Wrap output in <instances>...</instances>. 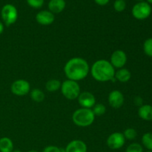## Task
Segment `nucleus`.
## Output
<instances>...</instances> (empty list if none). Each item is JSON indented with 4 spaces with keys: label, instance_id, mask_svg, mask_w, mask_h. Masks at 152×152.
I'll return each instance as SVG.
<instances>
[{
    "label": "nucleus",
    "instance_id": "1",
    "mask_svg": "<svg viewBox=\"0 0 152 152\" xmlns=\"http://www.w3.org/2000/svg\"><path fill=\"white\" fill-rule=\"evenodd\" d=\"M64 72L68 80L78 82L83 80L90 72V67L85 59L74 57L68 60L64 67Z\"/></svg>",
    "mask_w": 152,
    "mask_h": 152
},
{
    "label": "nucleus",
    "instance_id": "2",
    "mask_svg": "<svg viewBox=\"0 0 152 152\" xmlns=\"http://www.w3.org/2000/svg\"><path fill=\"white\" fill-rule=\"evenodd\" d=\"M91 74L95 80L99 82H108L112 80L115 75V68L111 62L105 59L96 61L90 70Z\"/></svg>",
    "mask_w": 152,
    "mask_h": 152
},
{
    "label": "nucleus",
    "instance_id": "3",
    "mask_svg": "<svg viewBox=\"0 0 152 152\" xmlns=\"http://www.w3.org/2000/svg\"><path fill=\"white\" fill-rule=\"evenodd\" d=\"M94 120L95 116L90 108H79L74 111L72 115L74 123L80 127H88L91 126Z\"/></svg>",
    "mask_w": 152,
    "mask_h": 152
},
{
    "label": "nucleus",
    "instance_id": "4",
    "mask_svg": "<svg viewBox=\"0 0 152 152\" xmlns=\"http://www.w3.org/2000/svg\"><path fill=\"white\" fill-rule=\"evenodd\" d=\"M60 89L62 95L69 100H74L78 98L79 95L81 93L79 83L71 80L64 81L61 85Z\"/></svg>",
    "mask_w": 152,
    "mask_h": 152
},
{
    "label": "nucleus",
    "instance_id": "5",
    "mask_svg": "<svg viewBox=\"0 0 152 152\" xmlns=\"http://www.w3.org/2000/svg\"><path fill=\"white\" fill-rule=\"evenodd\" d=\"M1 16L3 22L7 26L13 25L16 22L18 18V11L16 7L11 4H6L1 10Z\"/></svg>",
    "mask_w": 152,
    "mask_h": 152
},
{
    "label": "nucleus",
    "instance_id": "6",
    "mask_svg": "<svg viewBox=\"0 0 152 152\" xmlns=\"http://www.w3.org/2000/svg\"><path fill=\"white\" fill-rule=\"evenodd\" d=\"M132 15L138 20H143L149 17L151 13V7L150 4L145 1H140L132 7Z\"/></svg>",
    "mask_w": 152,
    "mask_h": 152
},
{
    "label": "nucleus",
    "instance_id": "7",
    "mask_svg": "<svg viewBox=\"0 0 152 152\" xmlns=\"http://www.w3.org/2000/svg\"><path fill=\"white\" fill-rule=\"evenodd\" d=\"M31 90L30 83L25 80H17L12 83L10 91L16 96H22L28 94Z\"/></svg>",
    "mask_w": 152,
    "mask_h": 152
},
{
    "label": "nucleus",
    "instance_id": "8",
    "mask_svg": "<svg viewBox=\"0 0 152 152\" xmlns=\"http://www.w3.org/2000/svg\"><path fill=\"white\" fill-rule=\"evenodd\" d=\"M126 142V139L123 133L114 132L108 136L107 139V145L112 150H117L121 148Z\"/></svg>",
    "mask_w": 152,
    "mask_h": 152
},
{
    "label": "nucleus",
    "instance_id": "9",
    "mask_svg": "<svg viewBox=\"0 0 152 152\" xmlns=\"http://www.w3.org/2000/svg\"><path fill=\"white\" fill-rule=\"evenodd\" d=\"M110 62L114 68H123L127 62V55L122 50H115L111 54Z\"/></svg>",
    "mask_w": 152,
    "mask_h": 152
},
{
    "label": "nucleus",
    "instance_id": "10",
    "mask_svg": "<svg viewBox=\"0 0 152 152\" xmlns=\"http://www.w3.org/2000/svg\"><path fill=\"white\" fill-rule=\"evenodd\" d=\"M79 104L82 106V108H93L96 104V99L94 94L91 92L84 91L81 92L78 96Z\"/></svg>",
    "mask_w": 152,
    "mask_h": 152
},
{
    "label": "nucleus",
    "instance_id": "11",
    "mask_svg": "<svg viewBox=\"0 0 152 152\" xmlns=\"http://www.w3.org/2000/svg\"><path fill=\"white\" fill-rule=\"evenodd\" d=\"M108 103L114 108H121L124 103V96L123 93L118 90L110 92L108 95Z\"/></svg>",
    "mask_w": 152,
    "mask_h": 152
},
{
    "label": "nucleus",
    "instance_id": "12",
    "mask_svg": "<svg viewBox=\"0 0 152 152\" xmlns=\"http://www.w3.org/2000/svg\"><path fill=\"white\" fill-rule=\"evenodd\" d=\"M55 16L50 10H41L36 16V20L42 25H50L54 22Z\"/></svg>",
    "mask_w": 152,
    "mask_h": 152
},
{
    "label": "nucleus",
    "instance_id": "13",
    "mask_svg": "<svg viewBox=\"0 0 152 152\" xmlns=\"http://www.w3.org/2000/svg\"><path fill=\"white\" fill-rule=\"evenodd\" d=\"M65 152H87V145L80 140L71 141L65 148Z\"/></svg>",
    "mask_w": 152,
    "mask_h": 152
},
{
    "label": "nucleus",
    "instance_id": "14",
    "mask_svg": "<svg viewBox=\"0 0 152 152\" xmlns=\"http://www.w3.org/2000/svg\"><path fill=\"white\" fill-rule=\"evenodd\" d=\"M65 5V0H50L48 2L49 10L53 13H59L63 11Z\"/></svg>",
    "mask_w": 152,
    "mask_h": 152
},
{
    "label": "nucleus",
    "instance_id": "15",
    "mask_svg": "<svg viewBox=\"0 0 152 152\" xmlns=\"http://www.w3.org/2000/svg\"><path fill=\"white\" fill-rule=\"evenodd\" d=\"M138 115L142 120L145 121H151L152 120V105H142L139 107L138 109Z\"/></svg>",
    "mask_w": 152,
    "mask_h": 152
},
{
    "label": "nucleus",
    "instance_id": "16",
    "mask_svg": "<svg viewBox=\"0 0 152 152\" xmlns=\"http://www.w3.org/2000/svg\"><path fill=\"white\" fill-rule=\"evenodd\" d=\"M132 77V74L127 68H120L117 72H115L114 78L120 83H127L130 80Z\"/></svg>",
    "mask_w": 152,
    "mask_h": 152
},
{
    "label": "nucleus",
    "instance_id": "17",
    "mask_svg": "<svg viewBox=\"0 0 152 152\" xmlns=\"http://www.w3.org/2000/svg\"><path fill=\"white\" fill-rule=\"evenodd\" d=\"M13 150V141L7 137L0 138V152H12Z\"/></svg>",
    "mask_w": 152,
    "mask_h": 152
},
{
    "label": "nucleus",
    "instance_id": "18",
    "mask_svg": "<svg viewBox=\"0 0 152 152\" xmlns=\"http://www.w3.org/2000/svg\"><path fill=\"white\" fill-rule=\"evenodd\" d=\"M61 85H62V83H61V82L59 80H55V79L50 80L45 84L46 90L50 92L56 91L59 89H60Z\"/></svg>",
    "mask_w": 152,
    "mask_h": 152
},
{
    "label": "nucleus",
    "instance_id": "19",
    "mask_svg": "<svg viewBox=\"0 0 152 152\" xmlns=\"http://www.w3.org/2000/svg\"><path fill=\"white\" fill-rule=\"evenodd\" d=\"M31 98L36 102H41L45 99V94L42 90L39 88H34L31 91Z\"/></svg>",
    "mask_w": 152,
    "mask_h": 152
},
{
    "label": "nucleus",
    "instance_id": "20",
    "mask_svg": "<svg viewBox=\"0 0 152 152\" xmlns=\"http://www.w3.org/2000/svg\"><path fill=\"white\" fill-rule=\"evenodd\" d=\"M142 143L148 151H152V133L148 132L142 135Z\"/></svg>",
    "mask_w": 152,
    "mask_h": 152
},
{
    "label": "nucleus",
    "instance_id": "21",
    "mask_svg": "<svg viewBox=\"0 0 152 152\" xmlns=\"http://www.w3.org/2000/svg\"><path fill=\"white\" fill-rule=\"evenodd\" d=\"M123 134L125 139L129 140H133L137 136V131L134 129H132V128L126 129Z\"/></svg>",
    "mask_w": 152,
    "mask_h": 152
},
{
    "label": "nucleus",
    "instance_id": "22",
    "mask_svg": "<svg viewBox=\"0 0 152 152\" xmlns=\"http://www.w3.org/2000/svg\"><path fill=\"white\" fill-rule=\"evenodd\" d=\"M93 111L94 116H102L106 111V108L105 105L102 103L95 104L94 106L93 107V109H91Z\"/></svg>",
    "mask_w": 152,
    "mask_h": 152
},
{
    "label": "nucleus",
    "instance_id": "23",
    "mask_svg": "<svg viewBox=\"0 0 152 152\" xmlns=\"http://www.w3.org/2000/svg\"><path fill=\"white\" fill-rule=\"evenodd\" d=\"M144 53L147 56L152 57V38H148L143 43Z\"/></svg>",
    "mask_w": 152,
    "mask_h": 152
},
{
    "label": "nucleus",
    "instance_id": "24",
    "mask_svg": "<svg viewBox=\"0 0 152 152\" xmlns=\"http://www.w3.org/2000/svg\"><path fill=\"white\" fill-rule=\"evenodd\" d=\"M126 152H143V148L140 144L133 142L127 147Z\"/></svg>",
    "mask_w": 152,
    "mask_h": 152
},
{
    "label": "nucleus",
    "instance_id": "25",
    "mask_svg": "<svg viewBox=\"0 0 152 152\" xmlns=\"http://www.w3.org/2000/svg\"><path fill=\"white\" fill-rule=\"evenodd\" d=\"M126 3L125 0H115L114 3V8L117 12H123L126 9Z\"/></svg>",
    "mask_w": 152,
    "mask_h": 152
},
{
    "label": "nucleus",
    "instance_id": "26",
    "mask_svg": "<svg viewBox=\"0 0 152 152\" xmlns=\"http://www.w3.org/2000/svg\"><path fill=\"white\" fill-rule=\"evenodd\" d=\"M26 1L30 7L36 9L42 7L44 4V0H26Z\"/></svg>",
    "mask_w": 152,
    "mask_h": 152
},
{
    "label": "nucleus",
    "instance_id": "27",
    "mask_svg": "<svg viewBox=\"0 0 152 152\" xmlns=\"http://www.w3.org/2000/svg\"><path fill=\"white\" fill-rule=\"evenodd\" d=\"M42 152H62V148L55 145H48L43 149Z\"/></svg>",
    "mask_w": 152,
    "mask_h": 152
},
{
    "label": "nucleus",
    "instance_id": "28",
    "mask_svg": "<svg viewBox=\"0 0 152 152\" xmlns=\"http://www.w3.org/2000/svg\"><path fill=\"white\" fill-rule=\"evenodd\" d=\"M134 102L135 105H137V106L139 107L142 106V105H143V104H142L143 101H142V99L140 96H136V97L134 98Z\"/></svg>",
    "mask_w": 152,
    "mask_h": 152
},
{
    "label": "nucleus",
    "instance_id": "29",
    "mask_svg": "<svg viewBox=\"0 0 152 152\" xmlns=\"http://www.w3.org/2000/svg\"><path fill=\"white\" fill-rule=\"evenodd\" d=\"M109 1L110 0H94V1L96 4L101 6H104L105 5V4H107L109 2Z\"/></svg>",
    "mask_w": 152,
    "mask_h": 152
},
{
    "label": "nucleus",
    "instance_id": "30",
    "mask_svg": "<svg viewBox=\"0 0 152 152\" xmlns=\"http://www.w3.org/2000/svg\"><path fill=\"white\" fill-rule=\"evenodd\" d=\"M4 31V24L0 21V35L3 33Z\"/></svg>",
    "mask_w": 152,
    "mask_h": 152
},
{
    "label": "nucleus",
    "instance_id": "31",
    "mask_svg": "<svg viewBox=\"0 0 152 152\" xmlns=\"http://www.w3.org/2000/svg\"><path fill=\"white\" fill-rule=\"evenodd\" d=\"M12 152H22V151H20V150H18V149H13V151H12Z\"/></svg>",
    "mask_w": 152,
    "mask_h": 152
},
{
    "label": "nucleus",
    "instance_id": "32",
    "mask_svg": "<svg viewBox=\"0 0 152 152\" xmlns=\"http://www.w3.org/2000/svg\"><path fill=\"white\" fill-rule=\"evenodd\" d=\"M147 2H148V4H152V0H147Z\"/></svg>",
    "mask_w": 152,
    "mask_h": 152
},
{
    "label": "nucleus",
    "instance_id": "33",
    "mask_svg": "<svg viewBox=\"0 0 152 152\" xmlns=\"http://www.w3.org/2000/svg\"><path fill=\"white\" fill-rule=\"evenodd\" d=\"M28 152H39V151H36V150H31V151H28Z\"/></svg>",
    "mask_w": 152,
    "mask_h": 152
},
{
    "label": "nucleus",
    "instance_id": "34",
    "mask_svg": "<svg viewBox=\"0 0 152 152\" xmlns=\"http://www.w3.org/2000/svg\"><path fill=\"white\" fill-rule=\"evenodd\" d=\"M145 152H152V151H145Z\"/></svg>",
    "mask_w": 152,
    "mask_h": 152
},
{
    "label": "nucleus",
    "instance_id": "35",
    "mask_svg": "<svg viewBox=\"0 0 152 152\" xmlns=\"http://www.w3.org/2000/svg\"><path fill=\"white\" fill-rule=\"evenodd\" d=\"M137 1H142V0H137Z\"/></svg>",
    "mask_w": 152,
    "mask_h": 152
}]
</instances>
